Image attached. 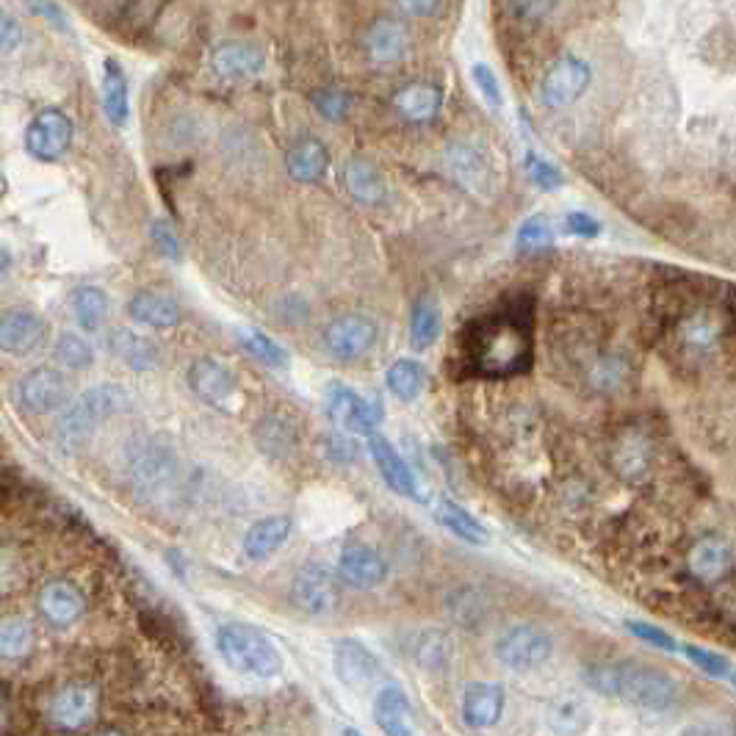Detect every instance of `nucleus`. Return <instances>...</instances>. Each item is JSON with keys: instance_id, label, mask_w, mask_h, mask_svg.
I'll list each match as a JSON object with an SVG mask.
<instances>
[{"instance_id": "obj_14", "label": "nucleus", "mask_w": 736, "mask_h": 736, "mask_svg": "<svg viewBox=\"0 0 736 736\" xmlns=\"http://www.w3.org/2000/svg\"><path fill=\"white\" fill-rule=\"evenodd\" d=\"M48 341V325L42 316L31 308H9L0 319V344L6 355L14 358H28L39 352Z\"/></svg>"}, {"instance_id": "obj_25", "label": "nucleus", "mask_w": 736, "mask_h": 736, "mask_svg": "<svg viewBox=\"0 0 736 736\" xmlns=\"http://www.w3.org/2000/svg\"><path fill=\"white\" fill-rule=\"evenodd\" d=\"M128 316L141 327H152V330H169L180 321V308L175 299L158 291H139L130 297Z\"/></svg>"}, {"instance_id": "obj_36", "label": "nucleus", "mask_w": 736, "mask_h": 736, "mask_svg": "<svg viewBox=\"0 0 736 736\" xmlns=\"http://www.w3.org/2000/svg\"><path fill=\"white\" fill-rule=\"evenodd\" d=\"M72 316H76L78 325L87 332H95L103 327L106 316H109V294L98 286H78L70 294Z\"/></svg>"}, {"instance_id": "obj_17", "label": "nucleus", "mask_w": 736, "mask_h": 736, "mask_svg": "<svg viewBox=\"0 0 736 736\" xmlns=\"http://www.w3.org/2000/svg\"><path fill=\"white\" fill-rule=\"evenodd\" d=\"M377 341V327L366 316H341L325 330L327 352L338 360H358Z\"/></svg>"}, {"instance_id": "obj_41", "label": "nucleus", "mask_w": 736, "mask_h": 736, "mask_svg": "<svg viewBox=\"0 0 736 736\" xmlns=\"http://www.w3.org/2000/svg\"><path fill=\"white\" fill-rule=\"evenodd\" d=\"M449 167L457 175V180L466 186H479L485 180V161L477 150L466 145L449 147Z\"/></svg>"}, {"instance_id": "obj_47", "label": "nucleus", "mask_w": 736, "mask_h": 736, "mask_svg": "<svg viewBox=\"0 0 736 736\" xmlns=\"http://www.w3.org/2000/svg\"><path fill=\"white\" fill-rule=\"evenodd\" d=\"M150 236H152V245L158 247V252H161L163 258L180 260L183 249H180L178 233H175V228L167 222V219H156L150 228Z\"/></svg>"}, {"instance_id": "obj_44", "label": "nucleus", "mask_w": 736, "mask_h": 736, "mask_svg": "<svg viewBox=\"0 0 736 736\" xmlns=\"http://www.w3.org/2000/svg\"><path fill=\"white\" fill-rule=\"evenodd\" d=\"M623 626H626V631L631 634V637L643 639V643L650 645V648L667 650V654H678V650H682V643H678V639L673 637L670 631H665V628L654 626V623H648V620H626V623H623Z\"/></svg>"}, {"instance_id": "obj_31", "label": "nucleus", "mask_w": 736, "mask_h": 736, "mask_svg": "<svg viewBox=\"0 0 736 736\" xmlns=\"http://www.w3.org/2000/svg\"><path fill=\"white\" fill-rule=\"evenodd\" d=\"M366 48L371 61H377V64H396L407 50L405 28H401L396 20L382 17V20H377L371 28H368Z\"/></svg>"}, {"instance_id": "obj_3", "label": "nucleus", "mask_w": 736, "mask_h": 736, "mask_svg": "<svg viewBox=\"0 0 736 736\" xmlns=\"http://www.w3.org/2000/svg\"><path fill=\"white\" fill-rule=\"evenodd\" d=\"M736 316L732 310L723 314L720 305L709 302L693 314L682 316L667 325V347L676 366L706 368L734 352Z\"/></svg>"}, {"instance_id": "obj_39", "label": "nucleus", "mask_w": 736, "mask_h": 736, "mask_svg": "<svg viewBox=\"0 0 736 736\" xmlns=\"http://www.w3.org/2000/svg\"><path fill=\"white\" fill-rule=\"evenodd\" d=\"M53 355L64 368L72 371H83V368L95 366V349L87 338L76 336V332H61L53 344Z\"/></svg>"}, {"instance_id": "obj_19", "label": "nucleus", "mask_w": 736, "mask_h": 736, "mask_svg": "<svg viewBox=\"0 0 736 736\" xmlns=\"http://www.w3.org/2000/svg\"><path fill=\"white\" fill-rule=\"evenodd\" d=\"M504 695L501 684L490 682H474L463 689V723L474 732L496 726L504 715Z\"/></svg>"}, {"instance_id": "obj_26", "label": "nucleus", "mask_w": 736, "mask_h": 736, "mask_svg": "<svg viewBox=\"0 0 736 736\" xmlns=\"http://www.w3.org/2000/svg\"><path fill=\"white\" fill-rule=\"evenodd\" d=\"M344 186L360 206H379L388 197V186L379 169L366 158H349L344 163Z\"/></svg>"}, {"instance_id": "obj_51", "label": "nucleus", "mask_w": 736, "mask_h": 736, "mask_svg": "<svg viewBox=\"0 0 736 736\" xmlns=\"http://www.w3.org/2000/svg\"><path fill=\"white\" fill-rule=\"evenodd\" d=\"M0 44H3L6 56L14 53L22 44V28L11 14H3V20H0Z\"/></svg>"}, {"instance_id": "obj_52", "label": "nucleus", "mask_w": 736, "mask_h": 736, "mask_svg": "<svg viewBox=\"0 0 736 736\" xmlns=\"http://www.w3.org/2000/svg\"><path fill=\"white\" fill-rule=\"evenodd\" d=\"M396 3H399V9L405 11L407 17H416V20H421V17H432L435 11L440 9L444 0H396Z\"/></svg>"}, {"instance_id": "obj_54", "label": "nucleus", "mask_w": 736, "mask_h": 736, "mask_svg": "<svg viewBox=\"0 0 736 736\" xmlns=\"http://www.w3.org/2000/svg\"><path fill=\"white\" fill-rule=\"evenodd\" d=\"M728 678H732V684L736 687V670H732V676H728Z\"/></svg>"}, {"instance_id": "obj_18", "label": "nucleus", "mask_w": 736, "mask_h": 736, "mask_svg": "<svg viewBox=\"0 0 736 736\" xmlns=\"http://www.w3.org/2000/svg\"><path fill=\"white\" fill-rule=\"evenodd\" d=\"M368 451H371L374 463H377V471L379 477H382V483L388 485L396 496H405L410 498V501L421 498V490H418V483L416 477H412L410 466L405 463V457H401L399 451H396V446L390 444L385 435H379L377 429L368 435Z\"/></svg>"}, {"instance_id": "obj_50", "label": "nucleus", "mask_w": 736, "mask_h": 736, "mask_svg": "<svg viewBox=\"0 0 736 736\" xmlns=\"http://www.w3.org/2000/svg\"><path fill=\"white\" fill-rule=\"evenodd\" d=\"M513 9L520 20L526 22H540L543 17L551 14L554 0H513Z\"/></svg>"}, {"instance_id": "obj_1", "label": "nucleus", "mask_w": 736, "mask_h": 736, "mask_svg": "<svg viewBox=\"0 0 736 736\" xmlns=\"http://www.w3.org/2000/svg\"><path fill=\"white\" fill-rule=\"evenodd\" d=\"M466 377L507 379L531 368V302H509L483 319L468 321L457 338Z\"/></svg>"}, {"instance_id": "obj_49", "label": "nucleus", "mask_w": 736, "mask_h": 736, "mask_svg": "<svg viewBox=\"0 0 736 736\" xmlns=\"http://www.w3.org/2000/svg\"><path fill=\"white\" fill-rule=\"evenodd\" d=\"M563 225H565V233L579 236V239H598L604 230L601 222L585 211H570L568 217H565Z\"/></svg>"}, {"instance_id": "obj_23", "label": "nucleus", "mask_w": 736, "mask_h": 736, "mask_svg": "<svg viewBox=\"0 0 736 736\" xmlns=\"http://www.w3.org/2000/svg\"><path fill=\"white\" fill-rule=\"evenodd\" d=\"M291 535V518L288 515H269V518L255 520L245 535V554L252 563H266L286 546Z\"/></svg>"}, {"instance_id": "obj_22", "label": "nucleus", "mask_w": 736, "mask_h": 736, "mask_svg": "<svg viewBox=\"0 0 736 736\" xmlns=\"http://www.w3.org/2000/svg\"><path fill=\"white\" fill-rule=\"evenodd\" d=\"M39 613L44 620L56 628H67L78 623L87 613V601H83L81 590L70 581H50L39 593Z\"/></svg>"}, {"instance_id": "obj_20", "label": "nucleus", "mask_w": 736, "mask_h": 736, "mask_svg": "<svg viewBox=\"0 0 736 736\" xmlns=\"http://www.w3.org/2000/svg\"><path fill=\"white\" fill-rule=\"evenodd\" d=\"M95 704H98V698H95L92 687H87V684H67L50 700L48 717L53 726L64 728V732H76V728L87 726L92 720Z\"/></svg>"}, {"instance_id": "obj_29", "label": "nucleus", "mask_w": 736, "mask_h": 736, "mask_svg": "<svg viewBox=\"0 0 736 736\" xmlns=\"http://www.w3.org/2000/svg\"><path fill=\"white\" fill-rule=\"evenodd\" d=\"M327 163H330V152H327V147L321 145L319 139H314V136L297 141L286 156L288 175H291L297 183H316V180L327 172Z\"/></svg>"}, {"instance_id": "obj_12", "label": "nucleus", "mask_w": 736, "mask_h": 736, "mask_svg": "<svg viewBox=\"0 0 736 736\" xmlns=\"http://www.w3.org/2000/svg\"><path fill=\"white\" fill-rule=\"evenodd\" d=\"M327 416L336 424L338 432L347 435H371L379 421L377 405H371L358 390L347 388V385H332L330 388V394H327Z\"/></svg>"}, {"instance_id": "obj_5", "label": "nucleus", "mask_w": 736, "mask_h": 736, "mask_svg": "<svg viewBox=\"0 0 736 736\" xmlns=\"http://www.w3.org/2000/svg\"><path fill=\"white\" fill-rule=\"evenodd\" d=\"M128 405V396L122 394L120 385H95L87 394L78 396L64 416L56 424V444L64 451H76L92 438L95 429Z\"/></svg>"}, {"instance_id": "obj_33", "label": "nucleus", "mask_w": 736, "mask_h": 736, "mask_svg": "<svg viewBox=\"0 0 736 736\" xmlns=\"http://www.w3.org/2000/svg\"><path fill=\"white\" fill-rule=\"evenodd\" d=\"M111 355L133 371H150L158 366V349L150 338L133 330H115L109 338Z\"/></svg>"}, {"instance_id": "obj_13", "label": "nucleus", "mask_w": 736, "mask_h": 736, "mask_svg": "<svg viewBox=\"0 0 736 736\" xmlns=\"http://www.w3.org/2000/svg\"><path fill=\"white\" fill-rule=\"evenodd\" d=\"M332 670L349 689H366L382 678V665L360 639L344 637L332 645Z\"/></svg>"}, {"instance_id": "obj_40", "label": "nucleus", "mask_w": 736, "mask_h": 736, "mask_svg": "<svg viewBox=\"0 0 736 736\" xmlns=\"http://www.w3.org/2000/svg\"><path fill=\"white\" fill-rule=\"evenodd\" d=\"M551 245H554V228L543 213H535V217L526 219V222L518 228V236H515V249H518L520 255L546 252Z\"/></svg>"}, {"instance_id": "obj_34", "label": "nucleus", "mask_w": 736, "mask_h": 736, "mask_svg": "<svg viewBox=\"0 0 736 736\" xmlns=\"http://www.w3.org/2000/svg\"><path fill=\"white\" fill-rule=\"evenodd\" d=\"M103 109L109 122H115L117 128L128 125V78H125L122 64L117 59H106L103 64Z\"/></svg>"}, {"instance_id": "obj_6", "label": "nucleus", "mask_w": 736, "mask_h": 736, "mask_svg": "<svg viewBox=\"0 0 736 736\" xmlns=\"http://www.w3.org/2000/svg\"><path fill=\"white\" fill-rule=\"evenodd\" d=\"M554 654V639L546 628L520 623L504 631L496 643V659L501 662L507 670L515 673H531L540 670Z\"/></svg>"}, {"instance_id": "obj_46", "label": "nucleus", "mask_w": 736, "mask_h": 736, "mask_svg": "<svg viewBox=\"0 0 736 736\" xmlns=\"http://www.w3.org/2000/svg\"><path fill=\"white\" fill-rule=\"evenodd\" d=\"M314 106L325 120L341 122L349 115V109H352V98L344 89H319L314 95Z\"/></svg>"}, {"instance_id": "obj_7", "label": "nucleus", "mask_w": 736, "mask_h": 736, "mask_svg": "<svg viewBox=\"0 0 736 736\" xmlns=\"http://www.w3.org/2000/svg\"><path fill=\"white\" fill-rule=\"evenodd\" d=\"M593 70L585 59L568 53L554 61L540 81V100L546 109H568L590 89Z\"/></svg>"}, {"instance_id": "obj_43", "label": "nucleus", "mask_w": 736, "mask_h": 736, "mask_svg": "<svg viewBox=\"0 0 736 736\" xmlns=\"http://www.w3.org/2000/svg\"><path fill=\"white\" fill-rule=\"evenodd\" d=\"M682 654L687 656V659L693 662L698 670H704L706 676H712V678H728L734 670L732 662H728L726 656L715 654V650H709V648H700V645H695V643H684Z\"/></svg>"}, {"instance_id": "obj_11", "label": "nucleus", "mask_w": 736, "mask_h": 736, "mask_svg": "<svg viewBox=\"0 0 736 736\" xmlns=\"http://www.w3.org/2000/svg\"><path fill=\"white\" fill-rule=\"evenodd\" d=\"M14 399L33 416L61 410L70 401V382L56 368H33L14 385Z\"/></svg>"}, {"instance_id": "obj_42", "label": "nucleus", "mask_w": 736, "mask_h": 736, "mask_svg": "<svg viewBox=\"0 0 736 736\" xmlns=\"http://www.w3.org/2000/svg\"><path fill=\"white\" fill-rule=\"evenodd\" d=\"M241 344H245V349L249 355H255L258 360H263L266 366H286L288 364V352L280 347V344L271 341L266 332L260 330H252V327H247V330H241Z\"/></svg>"}, {"instance_id": "obj_48", "label": "nucleus", "mask_w": 736, "mask_h": 736, "mask_svg": "<svg viewBox=\"0 0 736 736\" xmlns=\"http://www.w3.org/2000/svg\"><path fill=\"white\" fill-rule=\"evenodd\" d=\"M471 76L477 89L483 92V98L488 100L493 109H498V106H501V83H498L496 72H493L488 64H474Z\"/></svg>"}, {"instance_id": "obj_53", "label": "nucleus", "mask_w": 736, "mask_h": 736, "mask_svg": "<svg viewBox=\"0 0 736 736\" xmlns=\"http://www.w3.org/2000/svg\"><path fill=\"white\" fill-rule=\"evenodd\" d=\"M31 6H33V11H37V14H42L44 20L53 22V26L59 28V31H64V28H67V17L61 14L59 6H56L53 0H31Z\"/></svg>"}, {"instance_id": "obj_32", "label": "nucleus", "mask_w": 736, "mask_h": 736, "mask_svg": "<svg viewBox=\"0 0 736 736\" xmlns=\"http://www.w3.org/2000/svg\"><path fill=\"white\" fill-rule=\"evenodd\" d=\"M407 654L424 670H444V667H449L455 645H451L449 634L438 631V628H424V631L412 634Z\"/></svg>"}, {"instance_id": "obj_28", "label": "nucleus", "mask_w": 736, "mask_h": 736, "mask_svg": "<svg viewBox=\"0 0 736 736\" xmlns=\"http://www.w3.org/2000/svg\"><path fill=\"white\" fill-rule=\"evenodd\" d=\"M444 106V95L432 83H407L394 98V109L405 117L407 122H432Z\"/></svg>"}, {"instance_id": "obj_2", "label": "nucleus", "mask_w": 736, "mask_h": 736, "mask_svg": "<svg viewBox=\"0 0 736 736\" xmlns=\"http://www.w3.org/2000/svg\"><path fill=\"white\" fill-rule=\"evenodd\" d=\"M581 682L601 698L648 712H673L684 698L670 673L639 662H593L581 670Z\"/></svg>"}, {"instance_id": "obj_24", "label": "nucleus", "mask_w": 736, "mask_h": 736, "mask_svg": "<svg viewBox=\"0 0 736 736\" xmlns=\"http://www.w3.org/2000/svg\"><path fill=\"white\" fill-rule=\"evenodd\" d=\"M374 720L390 736H407L416 732L412 728V706L405 689L394 687V684L379 689L377 698H374Z\"/></svg>"}, {"instance_id": "obj_21", "label": "nucleus", "mask_w": 736, "mask_h": 736, "mask_svg": "<svg viewBox=\"0 0 736 736\" xmlns=\"http://www.w3.org/2000/svg\"><path fill=\"white\" fill-rule=\"evenodd\" d=\"M338 574L347 585L360 587V590H368V587H379L385 579H388V563L379 551L368 546H347L338 557Z\"/></svg>"}, {"instance_id": "obj_35", "label": "nucleus", "mask_w": 736, "mask_h": 736, "mask_svg": "<svg viewBox=\"0 0 736 736\" xmlns=\"http://www.w3.org/2000/svg\"><path fill=\"white\" fill-rule=\"evenodd\" d=\"M385 385L399 401H416L427 388V368L412 358H399L385 374Z\"/></svg>"}, {"instance_id": "obj_4", "label": "nucleus", "mask_w": 736, "mask_h": 736, "mask_svg": "<svg viewBox=\"0 0 736 736\" xmlns=\"http://www.w3.org/2000/svg\"><path fill=\"white\" fill-rule=\"evenodd\" d=\"M217 650L225 665L239 676L277 678L282 673V656L277 645L249 623H225L217 628Z\"/></svg>"}, {"instance_id": "obj_38", "label": "nucleus", "mask_w": 736, "mask_h": 736, "mask_svg": "<svg viewBox=\"0 0 736 736\" xmlns=\"http://www.w3.org/2000/svg\"><path fill=\"white\" fill-rule=\"evenodd\" d=\"M33 648V628L22 617H6L0 623V654L3 659H26Z\"/></svg>"}, {"instance_id": "obj_45", "label": "nucleus", "mask_w": 736, "mask_h": 736, "mask_svg": "<svg viewBox=\"0 0 736 736\" xmlns=\"http://www.w3.org/2000/svg\"><path fill=\"white\" fill-rule=\"evenodd\" d=\"M526 172H529V180L543 191H557L565 186V175L559 172V167H554L548 158L537 156L535 150L526 152Z\"/></svg>"}, {"instance_id": "obj_9", "label": "nucleus", "mask_w": 736, "mask_h": 736, "mask_svg": "<svg viewBox=\"0 0 736 736\" xmlns=\"http://www.w3.org/2000/svg\"><path fill=\"white\" fill-rule=\"evenodd\" d=\"M72 136H76V125L70 117L59 109H44L28 122L26 128V150L28 156L37 161L53 163L70 150Z\"/></svg>"}, {"instance_id": "obj_37", "label": "nucleus", "mask_w": 736, "mask_h": 736, "mask_svg": "<svg viewBox=\"0 0 736 736\" xmlns=\"http://www.w3.org/2000/svg\"><path fill=\"white\" fill-rule=\"evenodd\" d=\"M440 336V308L432 297H424L412 305L410 316V347L416 352L432 347Z\"/></svg>"}, {"instance_id": "obj_16", "label": "nucleus", "mask_w": 736, "mask_h": 736, "mask_svg": "<svg viewBox=\"0 0 736 736\" xmlns=\"http://www.w3.org/2000/svg\"><path fill=\"white\" fill-rule=\"evenodd\" d=\"M654 460H656V449L643 429L631 427V429H623V432L617 435L613 446V463H615V471L620 474V479L634 485L645 483V479L650 477V471H654Z\"/></svg>"}, {"instance_id": "obj_27", "label": "nucleus", "mask_w": 736, "mask_h": 736, "mask_svg": "<svg viewBox=\"0 0 736 736\" xmlns=\"http://www.w3.org/2000/svg\"><path fill=\"white\" fill-rule=\"evenodd\" d=\"M211 64L219 76L225 78H249L263 72L266 56L263 50L247 42H225L222 48L213 50Z\"/></svg>"}, {"instance_id": "obj_15", "label": "nucleus", "mask_w": 736, "mask_h": 736, "mask_svg": "<svg viewBox=\"0 0 736 736\" xmlns=\"http://www.w3.org/2000/svg\"><path fill=\"white\" fill-rule=\"evenodd\" d=\"M189 388L206 405L217 407V410H228L230 401L239 394V379L222 360L200 358L189 368Z\"/></svg>"}, {"instance_id": "obj_30", "label": "nucleus", "mask_w": 736, "mask_h": 736, "mask_svg": "<svg viewBox=\"0 0 736 736\" xmlns=\"http://www.w3.org/2000/svg\"><path fill=\"white\" fill-rule=\"evenodd\" d=\"M435 518H438V524L444 526V529H449L457 540L471 543V546H485L490 537L488 529L483 526V520L474 513H468L466 507H460L457 501H451V498H440V501L435 504Z\"/></svg>"}, {"instance_id": "obj_8", "label": "nucleus", "mask_w": 736, "mask_h": 736, "mask_svg": "<svg viewBox=\"0 0 736 736\" xmlns=\"http://www.w3.org/2000/svg\"><path fill=\"white\" fill-rule=\"evenodd\" d=\"M338 601H341V587H338V579L325 565L314 563L297 570L291 581V604L299 613L325 617L336 613Z\"/></svg>"}, {"instance_id": "obj_10", "label": "nucleus", "mask_w": 736, "mask_h": 736, "mask_svg": "<svg viewBox=\"0 0 736 736\" xmlns=\"http://www.w3.org/2000/svg\"><path fill=\"white\" fill-rule=\"evenodd\" d=\"M734 548L726 537L706 535L687 551V576L695 587H717L734 574Z\"/></svg>"}]
</instances>
